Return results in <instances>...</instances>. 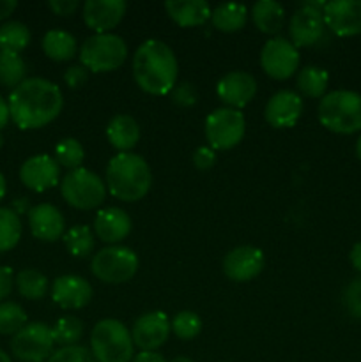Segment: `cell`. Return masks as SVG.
<instances>
[{
	"mask_svg": "<svg viewBox=\"0 0 361 362\" xmlns=\"http://www.w3.org/2000/svg\"><path fill=\"white\" fill-rule=\"evenodd\" d=\"M11 119L20 129H39L60 115L64 95L55 83L45 78H25L9 95Z\"/></svg>",
	"mask_w": 361,
	"mask_h": 362,
	"instance_id": "1",
	"label": "cell"
},
{
	"mask_svg": "<svg viewBox=\"0 0 361 362\" xmlns=\"http://www.w3.org/2000/svg\"><path fill=\"white\" fill-rule=\"evenodd\" d=\"M179 64L172 48L159 39H147L133 57V78L151 95H166L177 85Z\"/></svg>",
	"mask_w": 361,
	"mask_h": 362,
	"instance_id": "2",
	"label": "cell"
},
{
	"mask_svg": "<svg viewBox=\"0 0 361 362\" xmlns=\"http://www.w3.org/2000/svg\"><path fill=\"white\" fill-rule=\"evenodd\" d=\"M106 191L120 202H138L151 191L152 172L147 161L133 152H119L106 166Z\"/></svg>",
	"mask_w": 361,
	"mask_h": 362,
	"instance_id": "3",
	"label": "cell"
},
{
	"mask_svg": "<svg viewBox=\"0 0 361 362\" xmlns=\"http://www.w3.org/2000/svg\"><path fill=\"white\" fill-rule=\"evenodd\" d=\"M319 122L336 134L361 131V94L354 90L328 92L319 103Z\"/></svg>",
	"mask_w": 361,
	"mask_h": 362,
	"instance_id": "4",
	"label": "cell"
},
{
	"mask_svg": "<svg viewBox=\"0 0 361 362\" xmlns=\"http://www.w3.org/2000/svg\"><path fill=\"white\" fill-rule=\"evenodd\" d=\"M91 352L98 362L133 361L134 343L131 331L115 318L99 320L91 332Z\"/></svg>",
	"mask_w": 361,
	"mask_h": 362,
	"instance_id": "5",
	"label": "cell"
},
{
	"mask_svg": "<svg viewBox=\"0 0 361 362\" xmlns=\"http://www.w3.org/2000/svg\"><path fill=\"white\" fill-rule=\"evenodd\" d=\"M80 62L91 73H110L126 62L127 46L117 34H94L80 48Z\"/></svg>",
	"mask_w": 361,
	"mask_h": 362,
	"instance_id": "6",
	"label": "cell"
},
{
	"mask_svg": "<svg viewBox=\"0 0 361 362\" xmlns=\"http://www.w3.org/2000/svg\"><path fill=\"white\" fill-rule=\"evenodd\" d=\"M138 255L126 246H106L92 257L91 271L106 285H122L134 278L138 271Z\"/></svg>",
	"mask_w": 361,
	"mask_h": 362,
	"instance_id": "7",
	"label": "cell"
},
{
	"mask_svg": "<svg viewBox=\"0 0 361 362\" xmlns=\"http://www.w3.org/2000/svg\"><path fill=\"white\" fill-rule=\"evenodd\" d=\"M60 193L66 204L80 211L98 209L106 198V184L87 168L71 170L60 182Z\"/></svg>",
	"mask_w": 361,
	"mask_h": 362,
	"instance_id": "8",
	"label": "cell"
},
{
	"mask_svg": "<svg viewBox=\"0 0 361 362\" xmlns=\"http://www.w3.org/2000/svg\"><path fill=\"white\" fill-rule=\"evenodd\" d=\"M246 131V120L239 110L223 108L214 110L205 119V138L212 151H229L241 144Z\"/></svg>",
	"mask_w": 361,
	"mask_h": 362,
	"instance_id": "9",
	"label": "cell"
},
{
	"mask_svg": "<svg viewBox=\"0 0 361 362\" xmlns=\"http://www.w3.org/2000/svg\"><path fill=\"white\" fill-rule=\"evenodd\" d=\"M52 327L42 322H32L16 332L11 339V350L21 362H45L53 354Z\"/></svg>",
	"mask_w": 361,
	"mask_h": 362,
	"instance_id": "10",
	"label": "cell"
},
{
	"mask_svg": "<svg viewBox=\"0 0 361 362\" xmlns=\"http://www.w3.org/2000/svg\"><path fill=\"white\" fill-rule=\"evenodd\" d=\"M326 2H303L289 21L290 42L296 48L314 46L324 37L326 23L322 18Z\"/></svg>",
	"mask_w": 361,
	"mask_h": 362,
	"instance_id": "11",
	"label": "cell"
},
{
	"mask_svg": "<svg viewBox=\"0 0 361 362\" xmlns=\"http://www.w3.org/2000/svg\"><path fill=\"white\" fill-rule=\"evenodd\" d=\"M260 66L273 80H287L299 67V49L283 37H273L262 46Z\"/></svg>",
	"mask_w": 361,
	"mask_h": 362,
	"instance_id": "12",
	"label": "cell"
},
{
	"mask_svg": "<svg viewBox=\"0 0 361 362\" xmlns=\"http://www.w3.org/2000/svg\"><path fill=\"white\" fill-rule=\"evenodd\" d=\"M326 28L340 37L361 34V0H331L322 11Z\"/></svg>",
	"mask_w": 361,
	"mask_h": 362,
	"instance_id": "13",
	"label": "cell"
},
{
	"mask_svg": "<svg viewBox=\"0 0 361 362\" xmlns=\"http://www.w3.org/2000/svg\"><path fill=\"white\" fill-rule=\"evenodd\" d=\"M170 331V320L163 311H149L137 318L131 329V338L142 352H156L165 345Z\"/></svg>",
	"mask_w": 361,
	"mask_h": 362,
	"instance_id": "14",
	"label": "cell"
},
{
	"mask_svg": "<svg viewBox=\"0 0 361 362\" xmlns=\"http://www.w3.org/2000/svg\"><path fill=\"white\" fill-rule=\"evenodd\" d=\"M264 253L255 246H237L223 258V272L236 283L251 281L264 269Z\"/></svg>",
	"mask_w": 361,
	"mask_h": 362,
	"instance_id": "15",
	"label": "cell"
},
{
	"mask_svg": "<svg viewBox=\"0 0 361 362\" xmlns=\"http://www.w3.org/2000/svg\"><path fill=\"white\" fill-rule=\"evenodd\" d=\"M216 94L227 108H244L257 94V81L246 71H232L218 81Z\"/></svg>",
	"mask_w": 361,
	"mask_h": 362,
	"instance_id": "16",
	"label": "cell"
},
{
	"mask_svg": "<svg viewBox=\"0 0 361 362\" xmlns=\"http://www.w3.org/2000/svg\"><path fill=\"white\" fill-rule=\"evenodd\" d=\"M60 166L55 161V158L48 154H38L28 158L20 168V179L25 184V187L42 193L50 187L59 184Z\"/></svg>",
	"mask_w": 361,
	"mask_h": 362,
	"instance_id": "17",
	"label": "cell"
},
{
	"mask_svg": "<svg viewBox=\"0 0 361 362\" xmlns=\"http://www.w3.org/2000/svg\"><path fill=\"white\" fill-rule=\"evenodd\" d=\"M124 0H87L84 4V21L94 34H110L126 14Z\"/></svg>",
	"mask_w": 361,
	"mask_h": 362,
	"instance_id": "18",
	"label": "cell"
},
{
	"mask_svg": "<svg viewBox=\"0 0 361 362\" xmlns=\"http://www.w3.org/2000/svg\"><path fill=\"white\" fill-rule=\"evenodd\" d=\"M303 99L294 90H280L271 95L264 110L265 122L276 129H287L296 126L303 113Z\"/></svg>",
	"mask_w": 361,
	"mask_h": 362,
	"instance_id": "19",
	"label": "cell"
},
{
	"mask_svg": "<svg viewBox=\"0 0 361 362\" xmlns=\"http://www.w3.org/2000/svg\"><path fill=\"white\" fill-rule=\"evenodd\" d=\"M52 299L62 310H80L91 303L92 286L87 279L80 278V276H60L53 281Z\"/></svg>",
	"mask_w": 361,
	"mask_h": 362,
	"instance_id": "20",
	"label": "cell"
},
{
	"mask_svg": "<svg viewBox=\"0 0 361 362\" xmlns=\"http://www.w3.org/2000/svg\"><path fill=\"white\" fill-rule=\"evenodd\" d=\"M28 226L35 239L45 240V243H55L60 237H64L66 221L64 216L55 205L39 204L28 211Z\"/></svg>",
	"mask_w": 361,
	"mask_h": 362,
	"instance_id": "21",
	"label": "cell"
},
{
	"mask_svg": "<svg viewBox=\"0 0 361 362\" xmlns=\"http://www.w3.org/2000/svg\"><path fill=\"white\" fill-rule=\"evenodd\" d=\"M131 218L119 207H106L96 212L94 233L101 243L115 246L131 232Z\"/></svg>",
	"mask_w": 361,
	"mask_h": 362,
	"instance_id": "22",
	"label": "cell"
},
{
	"mask_svg": "<svg viewBox=\"0 0 361 362\" xmlns=\"http://www.w3.org/2000/svg\"><path fill=\"white\" fill-rule=\"evenodd\" d=\"M165 11L179 27H200L212 14L205 0H170L165 2Z\"/></svg>",
	"mask_w": 361,
	"mask_h": 362,
	"instance_id": "23",
	"label": "cell"
},
{
	"mask_svg": "<svg viewBox=\"0 0 361 362\" xmlns=\"http://www.w3.org/2000/svg\"><path fill=\"white\" fill-rule=\"evenodd\" d=\"M106 138L110 145L120 152H130L140 140V126L131 115H115L106 126Z\"/></svg>",
	"mask_w": 361,
	"mask_h": 362,
	"instance_id": "24",
	"label": "cell"
},
{
	"mask_svg": "<svg viewBox=\"0 0 361 362\" xmlns=\"http://www.w3.org/2000/svg\"><path fill=\"white\" fill-rule=\"evenodd\" d=\"M251 20L262 34L276 35L285 21V9L275 0H258L251 9Z\"/></svg>",
	"mask_w": 361,
	"mask_h": 362,
	"instance_id": "25",
	"label": "cell"
},
{
	"mask_svg": "<svg viewBox=\"0 0 361 362\" xmlns=\"http://www.w3.org/2000/svg\"><path fill=\"white\" fill-rule=\"evenodd\" d=\"M42 52L55 62H66L76 57L78 42L73 34L66 30H48L42 37Z\"/></svg>",
	"mask_w": 361,
	"mask_h": 362,
	"instance_id": "26",
	"label": "cell"
},
{
	"mask_svg": "<svg viewBox=\"0 0 361 362\" xmlns=\"http://www.w3.org/2000/svg\"><path fill=\"white\" fill-rule=\"evenodd\" d=\"M212 27L225 34L243 30L248 21V9L243 4H219L212 9Z\"/></svg>",
	"mask_w": 361,
	"mask_h": 362,
	"instance_id": "27",
	"label": "cell"
},
{
	"mask_svg": "<svg viewBox=\"0 0 361 362\" xmlns=\"http://www.w3.org/2000/svg\"><path fill=\"white\" fill-rule=\"evenodd\" d=\"M329 74L328 71L317 66H306L297 73L296 85L299 92L306 98L319 99L324 98L326 90H328Z\"/></svg>",
	"mask_w": 361,
	"mask_h": 362,
	"instance_id": "28",
	"label": "cell"
},
{
	"mask_svg": "<svg viewBox=\"0 0 361 362\" xmlns=\"http://www.w3.org/2000/svg\"><path fill=\"white\" fill-rule=\"evenodd\" d=\"M64 244H66V250L69 251L73 257L87 258L94 253L96 233L91 226H71V228L64 233Z\"/></svg>",
	"mask_w": 361,
	"mask_h": 362,
	"instance_id": "29",
	"label": "cell"
},
{
	"mask_svg": "<svg viewBox=\"0 0 361 362\" xmlns=\"http://www.w3.org/2000/svg\"><path fill=\"white\" fill-rule=\"evenodd\" d=\"M14 283L21 297L28 300H39L48 292V279L35 269H23L16 274Z\"/></svg>",
	"mask_w": 361,
	"mask_h": 362,
	"instance_id": "30",
	"label": "cell"
},
{
	"mask_svg": "<svg viewBox=\"0 0 361 362\" xmlns=\"http://www.w3.org/2000/svg\"><path fill=\"white\" fill-rule=\"evenodd\" d=\"M25 73H27V66L20 53L0 49V85L14 90L21 81H25Z\"/></svg>",
	"mask_w": 361,
	"mask_h": 362,
	"instance_id": "31",
	"label": "cell"
},
{
	"mask_svg": "<svg viewBox=\"0 0 361 362\" xmlns=\"http://www.w3.org/2000/svg\"><path fill=\"white\" fill-rule=\"evenodd\" d=\"M30 42V30L21 21H7L0 27V49L20 53Z\"/></svg>",
	"mask_w": 361,
	"mask_h": 362,
	"instance_id": "32",
	"label": "cell"
},
{
	"mask_svg": "<svg viewBox=\"0 0 361 362\" xmlns=\"http://www.w3.org/2000/svg\"><path fill=\"white\" fill-rule=\"evenodd\" d=\"M21 239V219L11 207L0 209V253L9 251Z\"/></svg>",
	"mask_w": 361,
	"mask_h": 362,
	"instance_id": "33",
	"label": "cell"
},
{
	"mask_svg": "<svg viewBox=\"0 0 361 362\" xmlns=\"http://www.w3.org/2000/svg\"><path fill=\"white\" fill-rule=\"evenodd\" d=\"M53 341L55 345L60 346H73L78 345L84 334V322L73 315H66V317L59 318L55 325L52 327Z\"/></svg>",
	"mask_w": 361,
	"mask_h": 362,
	"instance_id": "34",
	"label": "cell"
},
{
	"mask_svg": "<svg viewBox=\"0 0 361 362\" xmlns=\"http://www.w3.org/2000/svg\"><path fill=\"white\" fill-rule=\"evenodd\" d=\"M85 151L76 138H64L55 147V161L67 170L81 168Z\"/></svg>",
	"mask_w": 361,
	"mask_h": 362,
	"instance_id": "35",
	"label": "cell"
},
{
	"mask_svg": "<svg viewBox=\"0 0 361 362\" xmlns=\"http://www.w3.org/2000/svg\"><path fill=\"white\" fill-rule=\"evenodd\" d=\"M27 325V313L23 308L11 300L0 303V334H16Z\"/></svg>",
	"mask_w": 361,
	"mask_h": 362,
	"instance_id": "36",
	"label": "cell"
},
{
	"mask_svg": "<svg viewBox=\"0 0 361 362\" xmlns=\"http://www.w3.org/2000/svg\"><path fill=\"white\" fill-rule=\"evenodd\" d=\"M170 329L173 334L183 341H190V339L197 338L202 331V320L197 313L193 311H180L170 322Z\"/></svg>",
	"mask_w": 361,
	"mask_h": 362,
	"instance_id": "37",
	"label": "cell"
},
{
	"mask_svg": "<svg viewBox=\"0 0 361 362\" xmlns=\"http://www.w3.org/2000/svg\"><path fill=\"white\" fill-rule=\"evenodd\" d=\"M46 362H98L92 356L91 349L81 345H73V346H60L59 350L50 356V359Z\"/></svg>",
	"mask_w": 361,
	"mask_h": 362,
	"instance_id": "38",
	"label": "cell"
},
{
	"mask_svg": "<svg viewBox=\"0 0 361 362\" xmlns=\"http://www.w3.org/2000/svg\"><path fill=\"white\" fill-rule=\"evenodd\" d=\"M343 306L353 317L361 318V276L353 279L343 290Z\"/></svg>",
	"mask_w": 361,
	"mask_h": 362,
	"instance_id": "39",
	"label": "cell"
},
{
	"mask_svg": "<svg viewBox=\"0 0 361 362\" xmlns=\"http://www.w3.org/2000/svg\"><path fill=\"white\" fill-rule=\"evenodd\" d=\"M170 95H172L173 105L180 106V108H190V106L197 105L198 101L197 88L190 81H180V83H177L172 88V92H170Z\"/></svg>",
	"mask_w": 361,
	"mask_h": 362,
	"instance_id": "40",
	"label": "cell"
},
{
	"mask_svg": "<svg viewBox=\"0 0 361 362\" xmlns=\"http://www.w3.org/2000/svg\"><path fill=\"white\" fill-rule=\"evenodd\" d=\"M216 163V151H212L211 147H198L193 152V165L198 170L205 172V170L212 168Z\"/></svg>",
	"mask_w": 361,
	"mask_h": 362,
	"instance_id": "41",
	"label": "cell"
},
{
	"mask_svg": "<svg viewBox=\"0 0 361 362\" xmlns=\"http://www.w3.org/2000/svg\"><path fill=\"white\" fill-rule=\"evenodd\" d=\"M88 78V71L85 69L84 66H71L67 67L66 73H64V81L69 88H78L87 81Z\"/></svg>",
	"mask_w": 361,
	"mask_h": 362,
	"instance_id": "42",
	"label": "cell"
},
{
	"mask_svg": "<svg viewBox=\"0 0 361 362\" xmlns=\"http://www.w3.org/2000/svg\"><path fill=\"white\" fill-rule=\"evenodd\" d=\"M48 7L57 14V16H73L76 9L80 7L78 0H50Z\"/></svg>",
	"mask_w": 361,
	"mask_h": 362,
	"instance_id": "43",
	"label": "cell"
},
{
	"mask_svg": "<svg viewBox=\"0 0 361 362\" xmlns=\"http://www.w3.org/2000/svg\"><path fill=\"white\" fill-rule=\"evenodd\" d=\"M13 286H14L13 269L7 267V265H0V303H4L6 297H9V293L13 292Z\"/></svg>",
	"mask_w": 361,
	"mask_h": 362,
	"instance_id": "44",
	"label": "cell"
},
{
	"mask_svg": "<svg viewBox=\"0 0 361 362\" xmlns=\"http://www.w3.org/2000/svg\"><path fill=\"white\" fill-rule=\"evenodd\" d=\"M131 362H166V359L158 352H140L133 357Z\"/></svg>",
	"mask_w": 361,
	"mask_h": 362,
	"instance_id": "45",
	"label": "cell"
},
{
	"mask_svg": "<svg viewBox=\"0 0 361 362\" xmlns=\"http://www.w3.org/2000/svg\"><path fill=\"white\" fill-rule=\"evenodd\" d=\"M16 7H18L16 0H0V20H6L7 16H11Z\"/></svg>",
	"mask_w": 361,
	"mask_h": 362,
	"instance_id": "46",
	"label": "cell"
},
{
	"mask_svg": "<svg viewBox=\"0 0 361 362\" xmlns=\"http://www.w3.org/2000/svg\"><path fill=\"white\" fill-rule=\"evenodd\" d=\"M349 260L350 264H353V267L356 269L357 272H361V243L354 244L353 250H350Z\"/></svg>",
	"mask_w": 361,
	"mask_h": 362,
	"instance_id": "47",
	"label": "cell"
},
{
	"mask_svg": "<svg viewBox=\"0 0 361 362\" xmlns=\"http://www.w3.org/2000/svg\"><path fill=\"white\" fill-rule=\"evenodd\" d=\"M11 119V112H9V105H7L6 99L0 95V131L7 126Z\"/></svg>",
	"mask_w": 361,
	"mask_h": 362,
	"instance_id": "48",
	"label": "cell"
},
{
	"mask_svg": "<svg viewBox=\"0 0 361 362\" xmlns=\"http://www.w3.org/2000/svg\"><path fill=\"white\" fill-rule=\"evenodd\" d=\"M4 197H6V179H4L2 172H0V202H2Z\"/></svg>",
	"mask_w": 361,
	"mask_h": 362,
	"instance_id": "49",
	"label": "cell"
},
{
	"mask_svg": "<svg viewBox=\"0 0 361 362\" xmlns=\"http://www.w3.org/2000/svg\"><path fill=\"white\" fill-rule=\"evenodd\" d=\"M170 362H195V361H191L190 357H184V356H180V357H173L172 361Z\"/></svg>",
	"mask_w": 361,
	"mask_h": 362,
	"instance_id": "50",
	"label": "cell"
},
{
	"mask_svg": "<svg viewBox=\"0 0 361 362\" xmlns=\"http://www.w3.org/2000/svg\"><path fill=\"white\" fill-rule=\"evenodd\" d=\"M356 156H357V159L361 161V136L357 138V141H356Z\"/></svg>",
	"mask_w": 361,
	"mask_h": 362,
	"instance_id": "51",
	"label": "cell"
},
{
	"mask_svg": "<svg viewBox=\"0 0 361 362\" xmlns=\"http://www.w3.org/2000/svg\"><path fill=\"white\" fill-rule=\"evenodd\" d=\"M0 362H13V361H11V357L7 356L4 350H0Z\"/></svg>",
	"mask_w": 361,
	"mask_h": 362,
	"instance_id": "52",
	"label": "cell"
},
{
	"mask_svg": "<svg viewBox=\"0 0 361 362\" xmlns=\"http://www.w3.org/2000/svg\"><path fill=\"white\" fill-rule=\"evenodd\" d=\"M2 141H4V138H2V134H0V147H2Z\"/></svg>",
	"mask_w": 361,
	"mask_h": 362,
	"instance_id": "53",
	"label": "cell"
},
{
	"mask_svg": "<svg viewBox=\"0 0 361 362\" xmlns=\"http://www.w3.org/2000/svg\"><path fill=\"white\" fill-rule=\"evenodd\" d=\"M223 362H225V361H223Z\"/></svg>",
	"mask_w": 361,
	"mask_h": 362,
	"instance_id": "54",
	"label": "cell"
}]
</instances>
